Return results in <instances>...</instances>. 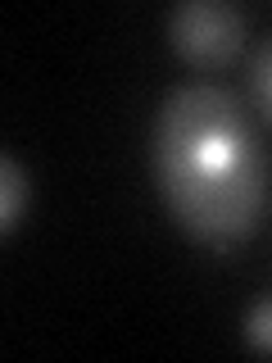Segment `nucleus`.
I'll use <instances>...</instances> for the list:
<instances>
[{
	"mask_svg": "<svg viewBox=\"0 0 272 363\" xmlns=\"http://www.w3.org/2000/svg\"><path fill=\"white\" fill-rule=\"evenodd\" d=\"M245 340L254 350H272V300H259L245 313Z\"/></svg>",
	"mask_w": 272,
	"mask_h": 363,
	"instance_id": "nucleus-5",
	"label": "nucleus"
},
{
	"mask_svg": "<svg viewBox=\"0 0 272 363\" xmlns=\"http://www.w3.org/2000/svg\"><path fill=\"white\" fill-rule=\"evenodd\" d=\"M249 82H254V96H259V105H264V113L272 118V37L254 50V64H249Z\"/></svg>",
	"mask_w": 272,
	"mask_h": 363,
	"instance_id": "nucleus-4",
	"label": "nucleus"
},
{
	"mask_svg": "<svg viewBox=\"0 0 272 363\" xmlns=\"http://www.w3.org/2000/svg\"><path fill=\"white\" fill-rule=\"evenodd\" d=\"M154 186L186 236L232 250L268 209V155L232 91L186 82L159 105L150 132Z\"/></svg>",
	"mask_w": 272,
	"mask_h": 363,
	"instance_id": "nucleus-1",
	"label": "nucleus"
},
{
	"mask_svg": "<svg viewBox=\"0 0 272 363\" xmlns=\"http://www.w3.org/2000/svg\"><path fill=\"white\" fill-rule=\"evenodd\" d=\"M0 177H5V196H0V232H14V227L28 218V168L18 164L14 155H0Z\"/></svg>",
	"mask_w": 272,
	"mask_h": 363,
	"instance_id": "nucleus-3",
	"label": "nucleus"
},
{
	"mask_svg": "<svg viewBox=\"0 0 272 363\" xmlns=\"http://www.w3.org/2000/svg\"><path fill=\"white\" fill-rule=\"evenodd\" d=\"M168 37L196 64H227L241 50L245 18L227 0H186L168 14Z\"/></svg>",
	"mask_w": 272,
	"mask_h": 363,
	"instance_id": "nucleus-2",
	"label": "nucleus"
}]
</instances>
